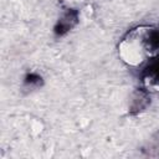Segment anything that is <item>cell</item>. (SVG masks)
Returning a JSON list of instances; mask_svg holds the SVG:
<instances>
[{"mask_svg":"<svg viewBox=\"0 0 159 159\" xmlns=\"http://www.w3.org/2000/svg\"><path fill=\"white\" fill-rule=\"evenodd\" d=\"M120 60L137 67L159 53V26L142 25L129 30L118 45Z\"/></svg>","mask_w":159,"mask_h":159,"instance_id":"1","label":"cell"}]
</instances>
